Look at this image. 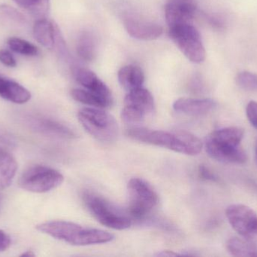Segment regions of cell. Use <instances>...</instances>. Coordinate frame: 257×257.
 <instances>
[{
	"mask_svg": "<svg viewBox=\"0 0 257 257\" xmlns=\"http://www.w3.org/2000/svg\"><path fill=\"white\" fill-rule=\"evenodd\" d=\"M226 216L232 227L243 238L250 240L257 234V214L244 205H229Z\"/></svg>",
	"mask_w": 257,
	"mask_h": 257,
	"instance_id": "10",
	"label": "cell"
},
{
	"mask_svg": "<svg viewBox=\"0 0 257 257\" xmlns=\"http://www.w3.org/2000/svg\"><path fill=\"white\" fill-rule=\"evenodd\" d=\"M57 27L45 18L39 19L33 26V36L39 43L52 49L55 45Z\"/></svg>",
	"mask_w": 257,
	"mask_h": 257,
	"instance_id": "18",
	"label": "cell"
},
{
	"mask_svg": "<svg viewBox=\"0 0 257 257\" xmlns=\"http://www.w3.org/2000/svg\"><path fill=\"white\" fill-rule=\"evenodd\" d=\"M0 97L10 102L23 104L30 101L31 94L19 83L0 75Z\"/></svg>",
	"mask_w": 257,
	"mask_h": 257,
	"instance_id": "16",
	"label": "cell"
},
{
	"mask_svg": "<svg viewBox=\"0 0 257 257\" xmlns=\"http://www.w3.org/2000/svg\"><path fill=\"white\" fill-rule=\"evenodd\" d=\"M247 116L250 123L257 129V102L250 101L247 106Z\"/></svg>",
	"mask_w": 257,
	"mask_h": 257,
	"instance_id": "27",
	"label": "cell"
},
{
	"mask_svg": "<svg viewBox=\"0 0 257 257\" xmlns=\"http://www.w3.org/2000/svg\"><path fill=\"white\" fill-rule=\"evenodd\" d=\"M181 254H178L177 253H174L173 251H162L161 253H157L158 256H181Z\"/></svg>",
	"mask_w": 257,
	"mask_h": 257,
	"instance_id": "31",
	"label": "cell"
},
{
	"mask_svg": "<svg viewBox=\"0 0 257 257\" xmlns=\"http://www.w3.org/2000/svg\"><path fill=\"white\" fill-rule=\"evenodd\" d=\"M73 75L84 89L113 102L111 91L94 72L86 68L76 67L73 69Z\"/></svg>",
	"mask_w": 257,
	"mask_h": 257,
	"instance_id": "13",
	"label": "cell"
},
{
	"mask_svg": "<svg viewBox=\"0 0 257 257\" xmlns=\"http://www.w3.org/2000/svg\"><path fill=\"white\" fill-rule=\"evenodd\" d=\"M169 35L190 61L201 63L205 60L206 53L200 33L191 24H184L170 27Z\"/></svg>",
	"mask_w": 257,
	"mask_h": 257,
	"instance_id": "9",
	"label": "cell"
},
{
	"mask_svg": "<svg viewBox=\"0 0 257 257\" xmlns=\"http://www.w3.org/2000/svg\"><path fill=\"white\" fill-rule=\"evenodd\" d=\"M35 254L33 253V251L31 250H28V251H26L25 253H23L21 256H34Z\"/></svg>",
	"mask_w": 257,
	"mask_h": 257,
	"instance_id": "32",
	"label": "cell"
},
{
	"mask_svg": "<svg viewBox=\"0 0 257 257\" xmlns=\"http://www.w3.org/2000/svg\"><path fill=\"white\" fill-rule=\"evenodd\" d=\"M255 159H256V162L257 164V141L256 143V146H255Z\"/></svg>",
	"mask_w": 257,
	"mask_h": 257,
	"instance_id": "33",
	"label": "cell"
},
{
	"mask_svg": "<svg viewBox=\"0 0 257 257\" xmlns=\"http://www.w3.org/2000/svg\"><path fill=\"white\" fill-rule=\"evenodd\" d=\"M8 45L12 51L23 55L35 56L38 54L37 47L24 39L11 38L8 41Z\"/></svg>",
	"mask_w": 257,
	"mask_h": 257,
	"instance_id": "25",
	"label": "cell"
},
{
	"mask_svg": "<svg viewBox=\"0 0 257 257\" xmlns=\"http://www.w3.org/2000/svg\"><path fill=\"white\" fill-rule=\"evenodd\" d=\"M20 7L35 18H45L49 11V0H14Z\"/></svg>",
	"mask_w": 257,
	"mask_h": 257,
	"instance_id": "23",
	"label": "cell"
},
{
	"mask_svg": "<svg viewBox=\"0 0 257 257\" xmlns=\"http://www.w3.org/2000/svg\"><path fill=\"white\" fill-rule=\"evenodd\" d=\"M63 175L58 170L47 166L35 165L24 172L19 180L23 190L35 193H45L63 184Z\"/></svg>",
	"mask_w": 257,
	"mask_h": 257,
	"instance_id": "7",
	"label": "cell"
},
{
	"mask_svg": "<svg viewBox=\"0 0 257 257\" xmlns=\"http://www.w3.org/2000/svg\"><path fill=\"white\" fill-rule=\"evenodd\" d=\"M18 170V163L13 155L0 148V190L8 188L12 184Z\"/></svg>",
	"mask_w": 257,
	"mask_h": 257,
	"instance_id": "19",
	"label": "cell"
},
{
	"mask_svg": "<svg viewBox=\"0 0 257 257\" xmlns=\"http://www.w3.org/2000/svg\"><path fill=\"white\" fill-rule=\"evenodd\" d=\"M83 200L90 214L104 226L115 230H124L133 225V220L127 211H120L95 193L86 192L83 195Z\"/></svg>",
	"mask_w": 257,
	"mask_h": 257,
	"instance_id": "4",
	"label": "cell"
},
{
	"mask_svg": "<svg viewBox=\"0 0 257 257\" xmlns=\"http://www.w3.org/2000/svg\"><path fill=\"white\" fill-rule=\"evenodd\" d=\"M0 62L10 67H15L17 66L16 60L12 53L7 50H0Z\"/></svg>",
	"mask_w": 257,
	"mask_h": 257,
	"instance_id": "29",
	"label": "cell"
},
{
	"mask_svg": "<svg viewBox=\"0 0 257 257\" xmlns=\"http://www.w3.org/2000/svg\"><path fill=\"white\" fill-rule=\"evenodd\" d=\"M97 50V41L93 33L83 32L78 38L77 51L82 60L90 62L94 60Z\"/></svg>",
	"mask_w": 257,
	"mask_h": 257,
	"instance_id": "21",
	"label": "cell"
},
{
	"mask_svg": "<svg viewBox=\"0 0 257 257\" xmlns=\"http://www.w3.org/2000/svg\"><path fill=\"white\" fill-rule=\"evenodd\" d=\"M226 249L235 256H257V247L247 238L232 237L226 241Z\"/></svg>",
	"mask_w": 257,
	"mask_h": 257,
	"instance_id": "20",
	"label": "cell"
},
{
	"mask_svg": "<svg viewBox=\"0 0 257 257\" xmlns=\"http://www.w3.org/2000/svg\"><path fill=\"white\" fill-rule=\"evenodd\" d=\"M78 120L90 135L102 143H111L118 135L117 121L109 113L100 108L81 109Z\"/></svg>",
	"mask_w": 257,
	"mask_h": 257,
	"instance_id": "5",
	"label": "cell"
},
{
	"mask_svg": "<svg viewBox=\"0 0 257 257\" xmlns=\"http://www.w3.org/2000/svg\"><path fill=\"white\" fill-rule=\"evenodd\" d=\"M11 245V238L6 232L0 230V252L7 250Z\"/></svg>",
	"mask_w": 257,
	"mask_h": 257,
	"instance_id": "30",
	"label": "cell"
},
{
	"mask_svg": "<svg viewBox=\"0 0 257 257\" xmlns=\"http://www.w3.org/2000/svg\"><path fill=\"white\" fill-rule=\"evenodd\" d=\"M126 134L136 141L166 148L187 155H198L203 148V143L199 137L182 130L167 131L133 127L128 128Z\"/></svg>",
	"mask_w": 257,
	"mask_h": 257,
	"instance_id": "1",
	"label": "cell"
},
{
	"mask_svg": "<svg viewBox=\"0 0 257 257\" xmlns=\"http://www.w3.org/2000/svg\"><path fill=\"white\" fill-rule=\"evenodd\" d=\"M0 22L6 25L23 26L27 23V18L15 8L7 5L0 6Z\"/></svg>",
	"mask_w": 257,
	"mask_h": 257,
	"instance_id": "24",
	"label": "cell"
},
{
	"mask_svg": "<svg viewBox=\"0 0 257 257\" xmlns=\"http://www.w3.org/2000/svg\"><path fill=\"white\" fill-rule=\"evenodd\" d=\"M244 130L238 127H227L213 131L205 139L207 153L214 160L228 164H243L247 155L241 147Z\"/></svg>",
	"mask_w": 257,
	"mask_h": 257,
	"instance_id": "3",
	"label": "cell"
},
{
	"mask_svg": "<svg viewBox=\"0 0 257 257\" xmlns=\"http://www.w3.org/2000/svg\"><path fill=\"white\" fill-rule=\"evenodd\" d=\"M39 232L75 246L95 245L111 242L114 235L101 229L84 227L72 222L54 220L36 226Z\"/></svg>",
	"mask_w": 257,
	"mask_h": 257,
	"instance_id": "2",
	"label": "cell"
},
{
	"mask_svg": "<svg viewBox=\"0 0 257 257\" xmlns=\"http://www.w3.org/2000/svg\"><path fill=\"white\" fill-rule=\"evenodd\" d=\"M217 107L215 101L211 99L179 98L173 104L176 113L187 116H203L214 110Z\"/></svg>",
	"mask_w": 257,
	"mask_h": 257,
	"instance_id": "15",
	"label": "cell"
},
{
	"mask_svg": "<svg viewBox=\"0 0 257 257\" xmlns=\"http://www.w3.org/2000/svg\"><path fill=\"white\" fill-rule=\"evenodd\" d=\"M125 28L130 36L142 40H154L163 34V27L152 21L134 15H126L123 19Z\"/></svg>",
	"mask_w": 257,
	"mask_h": 257,
	"instance_id": "12",
	"label": "cell"
},
{
	"mask_svg": "<svg viewBox=\"0 0 257 257\" xmlns=\"http://www.w3.org/2000/svg\"><path fill=\"white\" fill-rule=\"evenodd\" d=\"M127 190L128 214L133 220H144L158 205L157 192L147 181L137 178L130 180Z\"/></svg>",
	"mask_w": 257,
	"mask_h": 257,
	"instance_id": "6",
	"label": "cell"
},
{
	"mask_svg": "<svg viewBox=\"0 0 257 257\" xmlns=\"http://www.w3.org/2000/svg\"><path fill=\"white\" fill-rule=\"evenodd\" d=\"M71 95L74 100L86 104V105L91 106L96 108H108L112 105V103L93 92H89L86 89H75L71 92Z\"/></svg>",
	"mask_w": 257,
	"mask_h": 257,
	"instance_id": "22",
	"label": "cell"
},
{
	"mask_svg": "<svg viewBox=\"0 0 257 257\" xmlns=\"http://www.w3.org/2000/svg\"><path fill=\"white\" fill-rule=\"evenodd\" d=\"M154 109L155 104L151 92L144 88H139L128 92L125 98L122 119L125 123L139 125L152 116Z\"/></svg>",
	"mask_w": 257,
	"mask_h": 257,
	"instance_id": "8",
	"label": "cell"
},
{
	"mask_svg": "<svg viewBox=\"0 0 257 257\" xmlns=\"http://www.w3.org/2000/svg\"><path fill=\"white\" fill-rule=\"evenodd\" d=\"M236 84L248 92H256L257 75L247 71L239 72L236 77Z\"/></svg>",
	"mask_w": 257,
	"mask_h": 257,
	"instance_id": "26",
	"label": "cell"
},
{
	"mask_svg": "<svg viewBox=\"0 0 257 257\" xmlns=\"http://www.w3.org/2000/svg\"><path fill=\"white\" fill-rule=\"evenodd\" d=\"M199 176L201 179L204 181H212V182H217L218 178L216 176L214 172H211V169L208 168L207 166L202 164L199 167Z\"/></svg>",
	"mask_w": 257,
	"mask_h": 257,
	"instance_id": "28",
	"label": "cell"
},
{
	"mask_svg": "<svg viewBox=\"0 0 257 257\" xmlns=\"http://www.w3.org/2000/svg\"><path fill=\"white\" fill-rule=\"evenodd\" d=\"M30 126L36 132L50 137L63 139H74L76 134L66 125L44 117H33L30 119Z\"/></svg>",
	"mask_w": 257,
	"mask_h": 257,
	"instance_id": "14",
	"label": "cell"
},
{
	"mask_svg": "<svg viewBox=\"0 0 257 257\" xmlns=\"http://www.w3.org/2000/svg\"><path fill=\"white\" fill-rule=\"evenodd\" d=\"M118 80L122 87L130 92L142 87L145 81V74L139 66L127 65L119 71Z\"/></svg>",
	"mask_w": 257,
	"mask_h": 257,
	"instance_id": "17",
	"label": "cell"
},
{
	"mask_svg": "<svg viewBox=\"0 0 257 257\" xmlns=\"http://www.w3.org/2000/svg\"><path fill=\"white\" fill-rule=\"evenodd\" d=\"M196 11L194 0H168L165 9L169 27L190 24Z\"/></svg>",
	"mask_w": 257,
	"mask_h": 257,
	"instance_id": "11",
	"label": "cell"
}]
</instances>
